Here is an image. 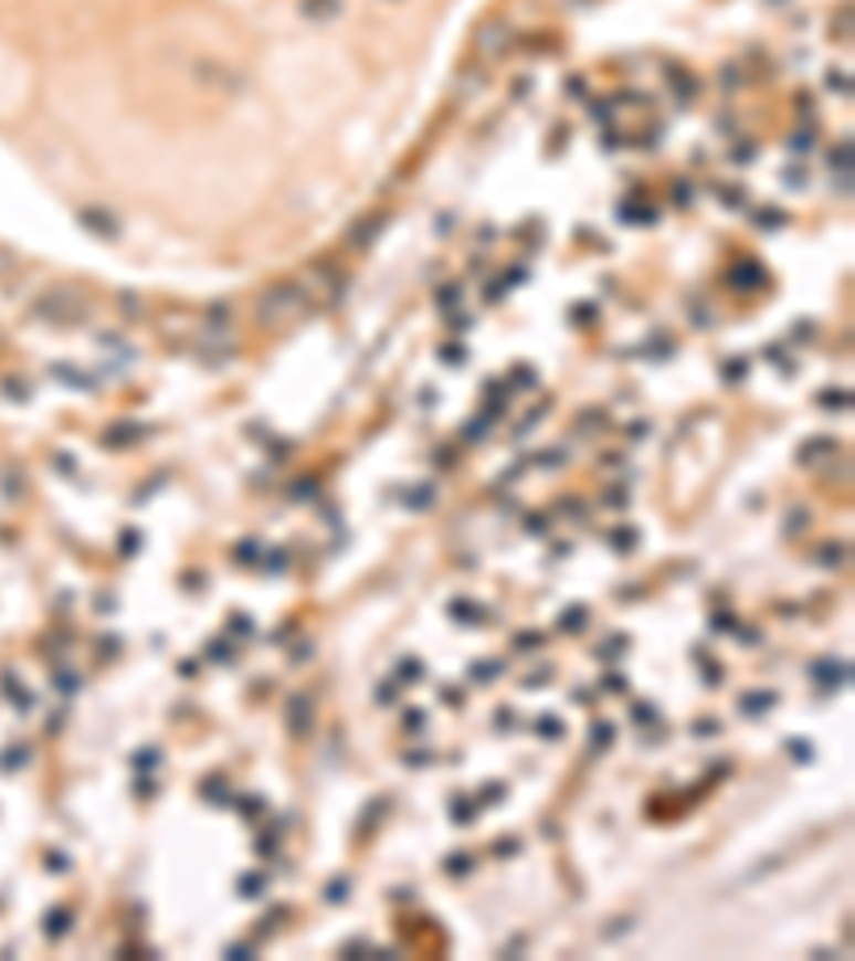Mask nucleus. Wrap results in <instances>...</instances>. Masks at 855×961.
<instances>
[{
  "instance_id": "23",
  "label": "nucleus",
  "mask_w": 855,
  "mask_h": 961,
  "mask_svg": "<svg viewBox=\"0 0 855 961\" xmlns=\"http://www.w3.org/2000/svg\"><path fill=\"white\" fill-rule=\"evenodd\" d=\"M830 86H834V91H852V86H847V77H843V73H830Z\"/></svg>"
},
{
  "instance_id": "9",
  "label": "nucleus",
  "mask_w": 855,
  "mask_h": 961,
  "mask_svg": "<svg viewBox=\"0 0 855 961\" xmlns=\"http://www.w3.org/2000/svg\"><path fill=\"white\" fill-rule=\"evenodd\" d=\"M834 453V441H813V448H800V462H822Z\"/></svg>"
},
{
  "instance_id": "25",
  "label": "nucleus",
  "mask_w": 855,
  "mask_h": 961,
  "mask_svg": "<svg viewBox=\"0 0 855 961\" xmlns=\"http://www.w3.org/2000/svg\"><path fill=\"white\" fill-rule=\"evenodd\" d=\"M594 743H612V727H594Z\"/></svg>"
},
{
  "instance_id": "16",
  "label": "nucleus",
  "mask_w": 855,
  "mask_h": 961,
  "mask_svg": "<svg viewBox=\"0 0 855 961\" xmlns=\"http://www.w3.org/2000/svg\"><path fill=\"white\" fill-rule=\"evenodd\" d=\"M137 769H146V765H159V748H141V757L133 761Z\"/></svg>"
},
{
  "instance_id": "20",
  "label": "nucleus",
  "mask_w": 855,
  "mask_h": 961,
  "mask_svg": "<svg viewBox=\"0 0 855 961\" xmlns=\"http://www.w3.org/2000/svg\"><path fill=\"white\" fill-rule=\"evenodd\" d=\"M809 146H813V137H809V133H795V137H791V150H809Z\"/></svg>"
},
{
  "instance_id": "27",
  "label": "nucleus",
  "mask_w": 855,
  "mask_h": 961,
  "mask_svg": "<svg viewBox=\"0 0 855 961\" xmlns=\"http://www.w3.org/2000/svg\"><path fill=\"white\" fill-rule=\"evenodd\" d=\"M9 265H13V256H9V253H4V249H0V274H4Z\"/></svg>"
},
{
  "instance_id": "21",
  "label": "nucleus",
  "mask_w": 855,
  "mask_h": 961,
  "mask_svg": "<svg viewBox=\"0 0 855 961\" xmlns=\"http://www.w3.org/2000/svg\"><path fill=\"white\" fill-rule=\"evenodd\" d=\"M210 658H228V663H231V645H223V641H214V645H210Z\"/></svg>"
},
{
  "instance_id": "24",
  "label": "nucleus",
  "mask_w": 855,
  "mask_h": 961,
  "mask_svg": "<svg viewBox=\"0 0 855 961\" xmlns=\"http://www.w3.org/2000/svg\"><path fill=\"white\" fill-rule=\"evenodd\" d=\"M637 722H655V709H651V705H637Z\"/></svg>"
},
{
  "instance_id": "26",
  "label": "nucleus",
  "mask_w": 855,
  "mask_h": 961,
  "mask_svg": "<svg viewBox=\"0 0 855 961\" xmlns=\"http://www.w3.org/2000/svg\"><path fill=\"white\" fill-rule=\"evenodd\" d=\"M539 641H543V637H539V633H530V637H527V633H522V637H518V650H527V645H539Z\"/></svg>"
},
{
  "instance_id": "4",
  "label": "nucleus",
  "mask_w": 855,
  "mask_h": 961,
  "mask_svg": "<svg viewBox=\"0 0 855 961\" xmlns=\"http://www.w3.org/2000/svg\"><path fill=\"white\" fill-rule=\"evenodd\" d=\"M77 219H82V226H91V231H99L103 240H112V235L120 231V223H116V219H112L107 210H99V205H95V210H82Z\"/></svg>"
},
{
  "instance_id": "17",
  "label": "nucleus",
  "mask_w": 855,
  "mask_h": 961,
  "mask_svg": "<svg viewBox=\"0 0 855 961\" xmlns=\"http://www.w3.org/2000/svg\"><path fill=\"white\" fill-rule=\"evenodd\" d=\"M326 897H329V901H347V880L338 876V880H334V885L326 889Z\"/></svg>"
},
{
  "instance_id": "15",
  "label": "nucleus",
  "mask_w": 855,
  "mask_h": 961,
  "mask_svg": "<svg viewBox=\"0 0 855 961\" xmlns=\"http://www.w3.org/2000/svg\"><path fill=\"white\" fill-rule=\"evenodd\" d=\"M788 748H791V757H795V761H813V743H809V739H804V743H800V739H791Z\"/></svg>"
},
{
  "instance_id": "5",
  "label": "nucleus",
  "mask_w": 855,
  "mask_h": 961,
  "mask_svg": "<svg viewBox=\"0 0 855 961\" xmlns=\"http://www.w3.org/2000/svg\"><path fill=\"white\" fill-rule=\"evenodd\" d=\"M338 9H342V0H304V4H299V13H304V18H313V22L338 18Z\"/></svg>"
},
{
  "instance_id": "3",
  "label": "nucleus",
  "mask_w": 855,
  "mask_h": 961,
  "mask_svg": "<svg viewBox=\"0 0 855 961\" xmlns=\"http://www.w3.org/2000/svg\"><path fill=\"white\" fill-rule=\"evenodd\" d=\"M287 727H292V736H308L313 731V701L304 697V693H296L292 701H287Z\"/></svg>"
},
{
  "instance_id": "11",
  "label": "nucleus",
  "mask_w": 855,
  "mask_h": 961,
  "mask_svg": "<svg viewBox=\"0 0 855 961\" xmlns=\"http://www.w3.org/2000/svg\"><path fill=\"white\" fill-rule=\"evenodd\" d=\"M65 931H68V910L48 915V936H65Z\"/></svg>"
},
{
  "instance_id": "2",
  "label": "nucleus",
  "mask_w": 855,
  "mask_h": 961,
  "mask_svg": "<svg viewBox=\"0 0 855 961\" xmlns=\"http://www.w3.org/2000/svg\"><path fill=\"white\" fill-rule=\"evenodd\" d=\"M299 308H304L299 287H292V283H274V287L257 299V320L270 325V329H278V325H287L292 317H299Z\"/></svg>"
},
{
  "instance_id": "19",
  "label": "nucleus",
  "mask_w": 855,
  "mask_h": 961,
  "mask_svg": "<svg viewBox=\"0 0 855 961\" xmlns=\"http://www.w3.org/2000/svg\"><path fill=\"white\" fill-rule=\"evenodd\" d=\"M612 543H621L616 551H629V543H637V535H629V530H621V535H612Z\"/></svg>"
},
{
  "instance_id": "12",
  "label": "nucleus",
  "mask_w": 855,
  "mask_h": 961,
  "mask_svg": "<svg viewBox=\"0 0 855 961\" xmlns=\"http://www.w3.org/2000/svg\"><path fill=\"white\" fill-rule=\"evenodd\" d=\"M240 894H244V897H262L265 894V880H262V876H244V880H240Z\"/></svg>"
},
{
  "instance_id": "13",
  "label": "nucleus",
  "mask_w": 855,
  "mask_h": 961,
  "mask_svg": "<svg viewBox=\"0 0 855 961\" xmlns=\"http://www.w3.org/2000/svg\"><path fill=\"white\" fill-rule=\"evenodd\" d=\"M146 432H150V427H137V423H125V427H116V432H112L107 441H133V436H146Z\"/></svg>"
},
{
  "instance_id": "18",
  "label": "nucleus",
  "mask_w": 855,
  "mask_h": 961,
  "mask_svg": "<svg viewBox=\"0 0 855 961\" xmlns=\"http://www.w3.org/2000/svg\"><path fill=\"white\" fill-rule=\"evenodd\" d=\"M822 402H825V406H852V398H847V393H825Z\"/></svg>"
},
{
  "instance_id": "10",
  "label": "nucleus",
  "mask_w": 855,
  "mask_h": 961,
  "mask_svg": "<svg viewBox=\"0 0 855 961\" xmlns=\"http://www.w3.org/2000/svg\"><path fill=\"white\" fill-rule=\"evenodd\" d=\"M587 624V611L582 608H569V611H560V629H569V633H578Z\"/></svg>"
},
{
  "instance_id": "7",
  "label": "nucleus",
  "mask_w": 855,
  "mask_h": 961,
  "mask_svg": "<svg viewBox=\"0 0 855 961\" xmlns=\"http://www.w3.org/2000/svg\"><path fill=\"white\" fill-rule=\"evenodd\" d=\"M52 377H56V381H65V384H73V389H95V381H91V377H82L77 368H65V363H56V368H52Z\"/></svg>"
},
{
  "instance_id": "6",
  "label": "nucleus",
  "mask_w": 855,
  "mask_h": 961,
  "mask_svg": "<svg viewBox=\"0 0 855 961\" xmlns=\"http://www.w3.org/2000/svg\"><path fill=\"white\" fill-rule=\"evenodd\" d=\"M731 283H736V287H745V291H757L761 283H766V278H761V265L745 261L740 270H731Z\"/></svg>"
},
{
  "instance_id": "22",
  "label": "nucleus",
  "mask_w": 855,
  "mask_h": 961,
  "mask_svg": "<svg viewBox=\"0 0 855 961\" xmlns=\"http://www.w3.org/2000/svg\"><path fill=\"white\" fill-rule=\"evenodd\" d=\"M407 727H411V731H420V727H424V714H420V709H411V714H407Z\"/></svg>"
},
{
  "instance_id": "1",
  "label": "nucleus",
  "mask_w": 855,
  "mask_h": 961,
  "mask_svg": "<svg viewBox=\"0 0 855 961\" xmlns=\"http://www.w3.org/2000/svg\"><path fill=\"white\" fill-rule=\"evenodd\" d=\"M39 317L68 329V325H82V320L91 317V304H86V295L77 287H52L39 299Z\"/></svg>"
},
{
  "instance_id": "8",
  "label": "nucleus",
  "mask_w": 855,
  "mask_h": 961,
  "mask_svg": "<svg viewBox=\"0 0 855 961\" xmlns=\"http://www.w3.org/2000/svg\"><path fill=\"white\" fill-rule=\"evenodd\" d=\"M381 226H386V219H381V214H377V219H368L363 226H356V240H351V244H356V249H368V244H372V231H381Z\"/></svg>"
},
{
  "instance_id": "14",
  "label": "nucleus",
  "mask_w": 855,
  "mask_h": 961,
  "mask_svg": "<svg viewBox=\"0 0 855 961\" xmlns=\"http://www.w3.org/2000/svg\"><path fill=\"white\" fill-rule=\"evenodd\" d=\"M505 43H509V39H505V31H488V39H484V52H488V56H493V52H505Z\"/></svg>"
}]
</instances>
